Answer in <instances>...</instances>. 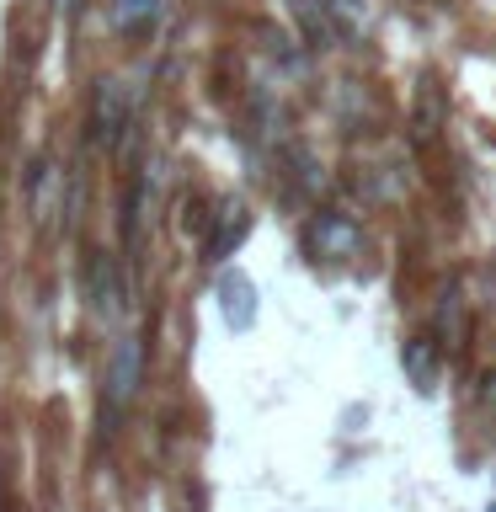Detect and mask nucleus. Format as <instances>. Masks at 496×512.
<instances>
[{
  "mask_svg": "<svg viewBox=\"0 0 496 512\" xmlns=\"http://www.w3.org/2000/svg\"><path fill=\"white\" fill-rule=\"evenodd\" d=\"M134 128V96H128L123 80L102 75L91 86V107H86V134L96 150H118V139Z\"/></svg>",
  "mask_w": 496,
  "mask_h": 512,
  "instance_id": "obj_1",
  "label": "nucleus"
},
{
  "mask_svg": "<svg viewBox=\"0 0 496 512\" xmlns=\"http://www.w3.org/2000/svg\"><path fill=\"white\" fill-rule=\"evenodd\" d=\"M304 240H310V251L326 256V262H347V256L363 251V224L352 214H342V208H320L310 219V230H304Z\"/></svg>",
  "mask_w": 496,
  "mask_h": 512,
  "instance_id": "obj_2",
  "label": "nucleus"
},
{
  "mask_svg": "<svg viewBox=\"0 0 496 512\" xmlns=\"http://www.w3.org/2000/svg\"><path fill=\"white\" fill-rule=\"evenodd\" d=\"M139 379H144V342L139 336H118V347L107 358V384H102L107 411H123L139 395Z\"/></svg>",
  "mask_w": 496,
  "mask_h": 512,
  "instance_id": "obj_3",
  "label": "nucleus"
},
{
  "mask_svg": "<svg viewBox=\"0 0 496 512\" xmlns=\"http://www.w3.org/2000/svg\"><path fill=\"white\" fill-rule=\"evenodd\" d=\"M214 299H219V315H224V326H230V331H251L256 326V283L240 267L219 272Z\"/></svg>",
  "mask_w": 496,
  "mask_h": 512,
  "instance_id": "obj_4",
  "label": "nucleus"
},
{
  "mask_svg": "<svg viewBox=\"0 0 496 512\" xmlns=\"http://www.w3.org/2000/svg\"><path fill=\"white\" fill-rule=\"evenodd\" d=\"M443 123H448V91H443L432 75H422L416 102H411V134H416V144H432Z\"/></svg>",
  "mask_w": 496,
  "mask_h": 512,
  "instance_id": "obj_5",
  "label": "nucleus"
},
{
  "mask_svg": "<svg viewBox=\"0 0 496 512\" xmlns=\"http://www.w3.org/2000/svg\"><path fill=\"white\" fill-rule=\"evenodd\" d=\"M246 230H251L246 203H224L219 214H214V235H208V246H203V262H224V256L246 240Z\"/></svg>",
  "mask_w": 496,
  "mask_h": 512,
  "instance_id": "obj_6",
  "label": "nucleus"
},
{
  "mask_svg": "<svg viewBox=\"0 0 496 512\" xmlns=\"http://www.w3.org/2000/svg\"><path fill=\"white\" fill-rule=\"evenodd\" d=\"M400 363H406V374L416 390H432L438 384V363H443V342H432V336H411L406 347H400Z\"/></svg>",
  "mask_w": 496,
  "mask_h": 512,
  "instance_id": "obj_7",
  "label": "nucleus"
},
{
  "mask_svg": "<svg viewBox=\"0 0 496 512\" xmlns=\"http://www.w3.org/2000/svg\"><path fill=\"white\" fill-rule=\"evenodd\" d=\"M288 11H294V22L304 27L310 48H326L331 43V6H326V0H288Z\"/></svg>",
  "mask_w": 496,
  "mask_h": 512,
  "instance_id": "obj_8",
  "label": "nucleus"
},
{
  "mask_svg": "<svg viewBox=\"0 0 496 512\" xmlns=\"http://www.w3.org/2000/svg\"><path fill=\"white\" fill-rule=\"evenodd\" d=\"M166 11V0H112V16H118L123 32H150Z\"/></svg>",
  "mask_w": 496,
  "mask_h": 512,
  "instance_id": "obj_9",
  "label": "nucleus"
}]
</instances>
